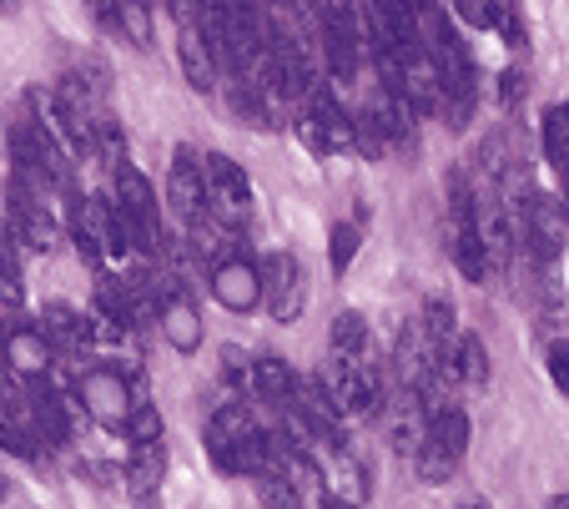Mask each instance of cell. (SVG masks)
<instances>
[{
	"mask_svg": "<svg viewBox=\"0 0 569 509\" xmlns=\"http://www.w3.org/2000/svg\"><path fill=\"white\" fill-rule=\"evenodd\" d=\"M509 222H515V248H525V258L535 268H549V262L565 252V202L549 192H529L525 202H509Z\"/></svg>",
	"mask_w": 569,
	"mask_h": 509,
	"instance_id": "cell-1",
	"label": "cell"
},
{
	"mask_svg": "<svg viewBox=\"0 0 569 509\" xmlns=\"http://www.w3.org/2000/svg\"><path fill=\"white\" fill-rule=\"evenodd\" d=\"M318 51L322 71L333 81H358L363 71V41H358V6H322L318 11Z\"/></svg>",
	"mask_w": 569,
	"mask_h": 509,
	"instance_id": "cell-2",
	"label": "cell"
},
{
	"mask_svg": "<svg viewBox=\"0 0 569 509\" xmlns=\"http://www.w3.org/2000/svg\"><path fill=\"white\" fill-rule=\"evenodd\" d=\"M76 403L87 409V419H97L101 429H111V433H121L127 429V413H131V389H127V379H121V369H87L81 379H76Z\"/></svg>",
	"mask_w": 569,
	"mask_h": 509,
	"instance_id": "cell-3",
	"label": "cell"
},
{
	"mask_svg": "<svg viewBox=\"0 0 569 509\" xmlns=\"http://www.w3.org/2000/svg\"><path fill=\"white\" fill-rule=\"evenodd\" d=\"M258 272H262V303H268L272 323H298L302 303H308L298 252H272L268 262H258Z\"/></svg>",
	"mask_w": 569,
	"mask_h": 509,
	"instance_id": "cell-4",
	"label": "cell"
},
{
	"mask_svg": "<svg viewBox=\"0 0 569 509\" xmlns=\"http://www.w3.org/2000/svg\"><path fill=\"white\" fill-rule=\"evenodd\" d=\"M0 358L11 363L16 379L41 383L46 373H51V363H56V348L46 343L41 323H26V318H16V323H6V338H0Z\"/></svg>",
	"mask_w": 569,
	"mask_h": 509,
	"instance_id": "cell-5",
	"label": "cell"
},
{
	"mask_svg": "<svg viewBox=\"0 0 569 509\" xmlns=\"http://www.w3.org/2000/svg\"><path fill=\"white\" fill-rule=\"evenodd\" d=\"M212 298L227 313H248L262 303V272L252 258H222L212 262Z\"/></svg>",
	"mask_w": 569,
	"mask_h": 509,
	"instance_id": "cell-6",
	"label": "cell"
},
{
	"mask_svg": "<svg viewBox=\"0 0 569 509\" xmlns=\"http://www.w3.org/2000/svg\"><path fill=\"white\" fill-rule=\"evenodd\" d=\"M172 16H177V61H182V77H187V87L192 91H212L217 87V61H212V51H207V41H202V31H197V6H172Z\"/></svg>",
	"mask_w": 569,
	"mask_h": 509,
	"instance_id": "cell-7",
	"label": "cell"
},
{
	"mask_svg": "<svg viewBox=\"0 0 569 509\" xmlns=\"http://www.w3.org/2000/svg\"><path fill=\"white\" fill-rule=\"evenodd\" d=\"M167 202H172V212L182 217L187 228H192L197 217L207 212V207H202V157H197L192 147H177V152H172V172H167Z\"/></svg>",
	"mask_w": 569,
	"mask_h": 509,
	"instance_id": "cell-8",
	"label": "cell"
},
{
	"mask_svg": "<svg viewBox=\"0 0 569 509\" xmlns=\"http://www.w3.org/2000/svg\"><path fill=\"white\" fill-rule=\"evenodd\" d=\"M41 333H46V343H51L61 358H76L81 348L91 343V338H97V328H91L87 313H76L71 303H51L41 313Z\"/></svg>",
	"mask_w": 569,
	"mask_h": 509,
	"instance_id": "cell-9",
	"label": "cell"
},
{
	"mask_svg": "<svg viewBox=\"0 0 569 509\" xmlns=\"http://www.w3.org/2000/svg\"><path fill=\"white\" fill-rule=\"evenodd\" d=\"M157 323H161V338H167L177 353H197V348H202V313H197V303L187 293L167 298Z\"/></svg>",
	"mask_w": 569,
	"mask_h": 509,
	"instance_id": "cell-10",
	"label": "cell"
},
{
	"mask_svg": "<svg viewBox=\"0 0 569 509\" xmlns=\"http://www.w3.org/2000/svg\"><path fill=\"white\" fill-rule=\"evenodd\" d=\"M429 445V409L419 403V393H403V403H398V413H393V449L398 455H409V459H419V449Z\"/></svg>",
	"mask_w": 569,
	"mask_h": 509,
	"instance_id": "cell-11",
	"label": "cell"
},
{
	"mask_svg": "<svg viewBox=\"0 0 569 509\" xmlns=\"http://www.w3.org/2000/svg\"><path fill=\"white\" fill-rule=\"evenodd\" d=\"M363 353H368V318L343 308V313L333 318V333H328V358H338V363H363Z\"/></svg>",
	"mask_w": 569,
	"mask_h": 509,
	"instance_id": "cell-12",
	"label": "cell"
},
{
	"mask_svg": "<svg viewBox=\"0 0 569 509\" xmlns=\"http://www.w3.org/2000/svg\"><path fill=\"white\" fill-rule=\"evenodd\" d=\"M469 433H473V429H469V413H463L459 403H443V409L429 419V445L443 449L449 459H463V455H469Z\"/></svg>",
	"mask_w": 569,
	"mask_h": 509,
	"instance_id": "cell-13",
	"label": "cell"
},
{
	"mask_svg": "<svg viewBox=\"0 0 569 509\" xmlns=\"http://www.w3.org/2000/svg\"><path fill=\"white\" fill-rule=\"evenodd\" d=\"M161 475H167V445H137V449H131V465H127L131 499L157 495V489H161Z\"/></svg>",
	"mask_w": 569,
	"mask_h": 509,
	"instance_id": "cell-14",
	"label": "cell"
},
{
	"mask_svg": "<svg viewBox=\"0 0 569 509\" xmlns=\"http://www.w3.org/2000/svg\"><path fill=\"white\" fill-rule=\"evenodd\" d=\"M252 389L262 393L268 403H288L292 393H298V373H292V363L288 358H258L252 363Z\"/></svg>",
	"mask_w": 569,
	"mask_h": 509,
	"instance_id": "cell-15",
	"label": "cell"
},
{
	"mask_svg": "<svg viewBox=\"0 0 569 509\" xmlns=\"http://www.w3.org/2000/svg\"><path fill=\"white\" fill-rule=\"evenodd\" d=\"M207 187H217V192H237V197H252L248 187V172L232 162L227 152H207L202 157V192Z\"/></svg>",
	"mask_w": 569,
	"mask_h": 509,
	"instance_id": "cell-16",
	"label": "cell"
},
{
	"mask_svg": "<svg viewBox=\"0 0 569 509\" xmlns=\"http://www.w3.org/2000/svg\"><path fill=\"white\" fill-rule=\"evenodd\" d=\"M419 328H423V338H429L433 348H453V338H459V313H453V303H449V298H439V293H433L429 303H423Z\"/></svg>",
	"mask_w": 569,
	"mask_h": 509,
	"instance_id": "cell-17",
	"label": "cell"
},
{
	"mask_svg": "<svg viewBox=\"0 0 569 509\" xmlns=\"http://www.w3.org/2000/svg\"><path fill=\"white\" fill-rule=\"evenodd\" d=\"M453 373H459V383H489V348H483L479 333H459V343H453Z\"/></svg>",
	"mask_w": 569,
	"mask_h": 509,
	"instance_id": "cell-18",
	"label": "cell"
},
{
	"mask_svg": "<svg viewBox=\"0 0 569 509\" xmlns=\"http://www.w3.org/2000/svg\"><path fill=\"white\" fill-rule=\"evenodd\" d=\"M232 111L242 121H252V127H278V107H272V97H262L258 87H248V81H232Z\"/></svg>",
	"mask_w": 569,
	"mask_h": 509,
	"instance_id": "cell-19",
	"label": "cell"
},
{
	"mask_svg": "<svg viewBox=\"0 0 569 509\" xmlns=\"http://www.w3.org/2000/svg\"><path fill=\"white\" fill-rule=\"evenodd\" d=\"M545 162L555 167L559 177H569V117H565V107L545 111Z\"/></svg>",
	"mask_w": 569,
	"mask_h": 509,
	"instance_id": "cell-20",
	"label": "cell"
},
{
	"mask_svg": "<svg viewBox=\"0 0 569 509\" xmlns=\"http://www.w3.org/2000/svg\"><path fill=\"white\" fill-rule=\"evenodd\" d=\"M101 21L117 26V31L127 36L137 51H147V46H151V11H147V6H131V0H127V6H117V11H101Z\"/></svg>",
	"mask_w": 569,
	"mask_h": 509,
	"instance_id": "cell-21",
	"label": "cell"
},
{
	"mask_svg": "<svg viewBox=\"0 0 569 509\" xmlns=\"http://www.w3.org/2000/svg\"><path fill=\"white\" fill-rule=\"evenodd\" d=\"M358 248H363V232H358V222H333V232H328V258H333V272H338V278L353 268Z\"/></svg>",
	"mask_w": 569,
	"mask_h": 509,
	"instance_id": "cell-22",
	"label": "cell"
},
{
	"mask_svg": "<svg viewBox=\"0 0 569 509\" xmlns=\"http://www.w3.org/2000/svg\"><path fill=\"white\" fill-rule=\"evenodd\" d=\"M127 439H131V449L137 445H161V409H151V403H131Z\"/></svg>",
	"mask_w": 569,
	"mask_h": 509,
	"instance_id": "cell-23",
	"label": "cell"
},
{
	"mask_svg": "<svg viewBox=\"0 0 569 509\" xmlns=\"http://www.w3.org/2000/svg\"><path fill=\"white\" fill-rule=\"evenodd\" d=\"M258 499H262V509H308L302 495L282 475H258Z\"/></svg>",
	"mask_w": 569,
	"mask_h": 509,
	"instance_id": "cell-24",
	"label": "cell"
},
{
	"mask_svg": "<svg viewBox=\"0 0 569 509\" xmlns=\"http://www.w3.org/2000/svg\"><path fill=\"white\" fill-rule=\"evenodd\" d=\"M413 465H419V479H423V485H443V479H453V469H459V459H449V455H443V449L423 445Z\"/></svg>",
	"mask_w": 569,
	"mask_h": 509,
	"instance_id": "cell-25",
	"label": "cell"
},
{
	"mask_svg": "<svg viewBox=\"0 0 569 509\" xmlns=\"http://www.w3.org/2000/svg\"><path fill=\"white\" fill-rule=\"evenodd\" d=\"M545 369H549V383H555V389L569 399V338H555V343H549Z\"/></svg>",
	"mask_w": 569,
	"mask_h": 509,
	"instance_id": "cell-26",
	"label": "cell"
},
{
	"mask_svg": "<svg viewBox=\"0 0 569 509\" xmlns=\"http://www.w3.org/2000/svg\"><path fill=\"white\" fill-rule=\"evenodd\" d=\"M0 303H6V308H21L26 303L21 268H16V258H6V252H0Z\"/></svg>",
	"mask_w": 569,
	"mask_h": 509,
	"instance_id": "cell-27",
	"label": "cell"
},
{
	"mask_svg": "<svg viewBox=\"0 0 569 509\" xmlns=\"http://www.w3.org/2000/svg\"><path fill=\"white\" fill-rule=\"evenodd\" d=\"M525 91H529V77H525V71H505V77H499V101H505L509 111L525 101Z\"/></svg>",
	"mask_w": 569,
	"mask_h": 509,
	"instance_id": "cell-28",
	"label": "cell"
},
{
	"mask_svg": "<svg viewBox=\"0 0 569 509\" xmlns=\"http://www.w3.org/2000/svg\"><path fill=\"white\" fill-rule=\"evenodd\" d=\"M222 379L227 383H252V363L237 348H222Z\"/></svg>",
	"mask_w": 569,
	"mask_h": 509,
	"instance_id": "cell-29",
	"label": "cell"
},
{
	"mask_svg": "<svg viewBox=\"0 0 569 509\" xmlns=\"http://www.w3.org/2000/svg\"><path fill=\"white\" fill-rule=\"evenodd\" d=\"M495 31L505 36L509 46H525V36H529L525 21H519V11H509V6H499V26H495Z\"/></svg>",
	"mask_w": 569,
	"mask_h": 509,
	"instance_id": "cell-30",
	"label": "cell"
},
{
	"mask_svg": "<svg viewBox=\"0 0 569 509\" xmlns=\"http://www.w3.org/2000/svg\"><path fill=\"white\" fill-rule=\"evenodd\" d=\"M318 509H358V505H353V499H343V495H333V489H322Z\"/></svg>",
	"mask_w": 569,
	"mask_h": 509,
	"instance_id": "cell-31",
	"label": "cell"
},
{
	"mask_svg": "<svg viewBox=\"0 0 569 509\" xmlns=\"http://www.w3.org/2000/svg\"><path fill=\"white\" fill-rule=\"evenodd\" d=\"M545 509H569V495H555V499H549Z\"/></svg>",
	"mask_w": 569,
	"mask_h": 509,
	"instance_id": "cell-32",
	"label": "cell"
},
{
	"mask_svg": "<svg viewBox=\"0 0 569 509\" xmlns=\"http://www.w3.org/2000/svg\"><path fill=\"white\" fill-rule=\"evenodd\" d=\"M459 509H489V505H479V499H469V505H459Z\"/></svg>",
	"mask_w": 569,
	"mask_h": 509,
	"instance_id": "cell-33",
	"label": "cell"
},
{
	"mask_svg": "<svg viewBox=\"0 0 569 509\" xmlns=\"http://www.w3.org/2000/svg\"><path fill=\"white\" fill-rule=\"evenodd\" d=\"M0 499H6V479H0Z\"/></svg>",
	"mask_w": 569,
	"mask_h": 509,
	"instance_id": "cell-34",
	"label": "cell"
},
{
	"mask_svg": "<svg viewBox=\"0 0 569 509\" xmlns=\"http://www.w3.org/2000/svg\"><path fill=\"white\" fill-rule=\"evenodd\" d=\"M565 117H569V101H565Z\"/></svg>",
	"mask_w": 569,
	"mask_h": 509,
	"instance_id": "cell-35",
	"label": "cell"
}]
</instances>
